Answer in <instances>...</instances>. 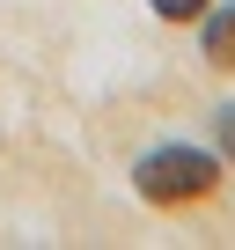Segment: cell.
<instances>
[{"label":"cell","mask_w":235,"mask_h":250,"mask_svg":"<svg viewBox=\"0 0 235 250\" xmlns=\"http://www.w3.org/2000/svg\"><path fill=\"white\" fill-rule=\"evenodd\" d=\"M133 184H140V199L176 206V199H206V191L220 184V162L198 155V147H155V155H140Z\"/></svg>","instance_id":"1"},{"label":"cell","mask_w":235,"mask_h":250,"mask_svg":"<svg viewBox=\"0 0 235 250\" xmlns=\"http://www.w3.org/2000/svg\"><path fill=\"white\" fill-rule=\"evenodd\" d=\"M206 59L213 66H235V8H213L206 15Z\"/></svg>","instance_id":"2"},{"label":"cell","mask_w":235,"mask_h":250,"mask_svg":"<svg viewBox=\"0 0 235 250\" xmlns=\"http://www.w3.org/2000/svg\"><path fill=\"white\" fill-rule=\"evenodd\" d=\"M155 15H169V22H191V15H206V0H155Z\"/></svg>","instance_id":"3"},{"label":"cell","mask_w":235,"mask_h":250,"mask_svg":"<svg viewBox=\"0 0 235 250\" xmlns=\"http://www.w3.org/2000/svg\"><path fill=\"white\" fill-rule=\"evenodd\" d=\"M213 133H220V155H228V162H235V103H228V110H220V118H213Z\"/></svg>","instance_id":"4"}]
</instances>
